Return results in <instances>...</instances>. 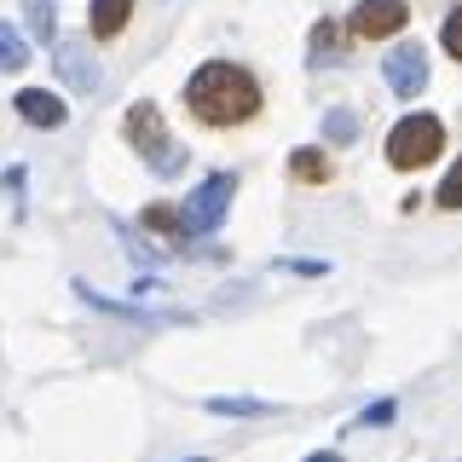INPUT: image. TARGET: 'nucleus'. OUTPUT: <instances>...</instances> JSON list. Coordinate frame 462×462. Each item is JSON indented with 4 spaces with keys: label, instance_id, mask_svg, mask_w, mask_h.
<instances>
[{
    "label": "nucleus",
    "instance_id": "39448f33",
    "mask_svg": "<svg viewBox=\"0 0 462 462\" xmlns=\"http://www.w3.org/2000/svg\"><path fill=\"white\" fill-rule=\"evenodd\" d=\"M404 23H411V6H404V0H358L353 6V35H365V41H387V35H399Z\"/></svg>",
    "mask_w": 462,
    "mask_h": 462
},
{
    "label": "nucleus",
    "instance_id": "4468645a",
    "mask_svg": "<svg viewBox=\"0 0 462 462\" xmlns=\"http://www.w3.org/2000/svg\"><path fill=\"white\" fill-rule=\"evenodd\" d=\"M214 416H272L266 399H208Z\"/></svg>",
    "mask_w": 462,
    "mask_h": 462
},
{
    "label": "nucleus",
    "instance_id": "aec40b11",
    "mask_svg": "<svg viewBox=\"0 0 462 462\" xmlns=\"http://www.w3.org/2000/svg\"><path fill=\"white\" fill-rule=\"evenodd\" d=\"M307 462H341V457H336V451H318V457H307Z\"/></svg>",
    "mask_w": 462,
    "mask_h": 462
},
{
    "label": "nucleus",
    "instance_id": "ddd939ff",
    "mask_svg": "<svg viewBox=\"0 0 462 462\" xmlns=\"http://www.w3.org/2000/svg\"><path fill=\"white\" fill-rule=\"evenodd\" d=\"M324 139H329V144H353V139H358V116H353V110H329V116H324Z\"/></svg>",
    "mask_w": 462,
    "mask_h": 462
},
{
    "label": "nucleus",
    "instance_id": "dca6fc26",
    "mask_svg": "<svg viewBox=\"0 0 462 462\" xmlns=\"http://www.w3.org/2000/svg\"><path fill=\"white\" fill-rule=\"evenodd\" d=\"M329 52H336V23L324 18V23L312 29V64H329Z\"/></svg>",
    "mask_w": 462,
    "mask_h": 462
},
{
    "label": "nucleus",
    "instance_id": "0eeeda50",
    "mask_svg": "<svg viewBox=\"0 0 462 462\" xmlns=\"http://www.w3.org/2000/svg\"><path fill=\"white\" fill-rule=\"evenodd\" d=\"M52 64L76 93H98V64H93V52H87L81 41H52Z\"/></svg>",
    "mask_w": 462,
    "mask_h": 462
},
{
    "label": "nucleus",
    "instance_id": "20e7f679",
    "mask_svg": "<svg viewBox=\"0 0 462 462\" xmlns=\"http://www.w3.org/2000/svg\"><path fill=\"white\" fill-rule=\"evenodd\" d=\"M231 191H237V180H231V173H208V180L185 197V208H180L185 237H208V231H220L226 208H231Z\"/></svg>",
    "mask_w": 462,
    "mask_h": 462
},
{
    "label": "nucleus",
    "instance_id": "2eb2a0df",
    "mask_svg": "<svg viewBox=\"0 0 462 462\" xmlns=\"http://www.w3.org/2000/svg\"><path fill=\"white\" fill-rule=\"evenodd\" d=\"M144 226H151V231H168V237H185V226H180V208H168V202L144 208Z\"/></svg>",
    "mask_w": 462,
    "mask_h": 462
},
{
    "label": "nucleus",
    "instance_id": "6ab92c4d",
    "mask_svg": "<svg viewBox=\"0 0 462 462\" xmlns=\"http://www.w3.org/2000/svg\"><path fill=\"white\" fill-rule=\"evenodd\" d=\"M439 41H445V52H451V58H462V6L451 12V18H445V29H439Z\"/></svg>",
    "mask_w": 462,
    "mask_h": 462
},
{
    "label": "nucleus",
    "instance_id": "7ed1b4c3",
    "mask_svg": "<svg viewBox=\"0 0 462 462\" xmlns=\"http://www.w3.org/2000/svg\"><path fill=\"white\" fill-rule=\"evenodd\" d=\"M445 151V127H439V116H428V110H416V116H404V122L387 134V162L393 168H428L433 156Z\"/></svg>",
    "mask_w": 462,
    "mask_h": 462
},
{
    "label": "nucleus",
    "instance_id": "9d476101",
    "mask_svg": "<svg viewBox=\"0 0 462 462\" xmlns=\"http://www.w3.org/2000/svg\"><path fill=\"white\" fill-rule=\"evenodd\" d=\"M289 173H295L300 185H324V180H329V156L307 144V151H295V156H289Z\"/></svg>",
    "mask_w": 462,
    "mask_h": 462
},
{
    "label": "nucleus",
    "instance_id": "f03ea898",
    "mask_svg": "<svg viewBox=\"0 0 462 462\" xmlns=\"http://www.w3.org/2000/svg\"><path fill=\"white\" fill-rule=\"evenodd\" d=\"M127 139H134V151L151 162V173H162V180L185 173V144L162 127V110H156L151 98H139V105L127 110Z\"/></svg>",
    "mask_w": 462,
    "mask_h": 462
},
{
    "label": "nucleus",
    "instance_id": "f3484780",
    "mask_svg": "<svg viewBox=\"0 0 462 462\" xmlns=\"http://www.w3.org/2000/svg\"><path fill=\"white\" fill-rule=\"evenodd\" d=\"M439 208H462V156H457V168L445 173V185H439Z\"/></svg>",
    "mask_w": 462,
    "mask_h": 462
},
{
    "label": "nucleus",
    "instance_id": "9b49d317",
    "mask_svg": "<svg viewBox=\"0 0 462 462\" xmlns=\"http://www.w3.org/2000/svg\"><path fill=\"white\" fill-rule=\"evenodd\" d=\"M23 18H29V35H35L41 47H52V41H58V18H52V0H23Z\"/></svg>",
    "mask_w": 462,
    "mask_h": 462
},
{
    "label": "nucleus",
    "instance_id": "a211bd4d",
    "mask_svg": "<svg viewBox=\"0 0 462 462\" xmlns=\"http://www.w3.org/2000/svg\"><path fill=\"white\" fill-rule=\"evenodd\" d=\"M393 416H399V404H393V399H375L370 411L358 416V422H365V428H387V422H393Z\"/></svg>",
    "mask_w": 462,
    "mask_h": 462
},
{
    "label": "nucleus",
    "instance_id": "f8f14e48",
    "mask_svg": "<svg viewBox=\"0 0 462 462\" xmlns=\"http://www.w3.org/2000/svg\"><path fill=\"white\" fill-rule=\"evenodd\" d=\"M29 64V47H23V35L12 23H0V69H23Z\"/></svg>",
    "mask_w": 462,
    "mask_h": 462
},
{
    "label": "nucleus",
    "instance_id": "6e6552de",
    "mask_svg": "<svg viewBox=\"0 0 462 462\" xmlns=\"http://www.w3.org/2000/svg\"><path fill=\"white\" fill-rule=\"evenodd\" d=\"M18 116H23L29 127H64L69 122L64 98L47 93V87H23V93H18Z\"/></svg>",
    "mask_w": 462,
    "mask_h": 462
},
{
    "label": "nucleus",
    "instance_id": "1a4fd4ad",
    "mask_svg": "<svg viewBox=\"0 0 462 462\" xmlns=\"http://www.w3.org/2000/svg\"><path fill=\"white\" fill-rule=\"evenodd\" d=\"M127 18H134V0H93V6H87V29H93L98 41L122 35Z\"/></svg>",
    "mask_w": 462,
    "mask_h": 462
},
{
    "label": "nucleus",
    "instance_id": "f257e3e1",
    "mask_svg": "<svg viewBox=\"0 0 462 462\" xmlns=\"http://www.w3.org/2000/svg\"><path fill=\"white\" fill-rule=\"evenodd\" d=\"M185 105H191V116L208 122V127H237V122H249L260 110V81L243 64L214 58V64H202L197 76L185 81Z\"/></svg>",
    "mask_w": 462,
    "mask_h": 462
},
{
    "label": "nucleus",
    "instance_id": "423d86ee",
    "mask_svg": "<svg viewBox=\"0 0 462 462\" xmlns=\"http://www.w3.org/2000/svg\"><path fill=\"white\" fill-rule=\"evenodd\" d=\"M382 76H387V87H393L399 98H416L428 87V52L422 47H393L382 58Z\"/></svg>",
    "mask_w": 462,
    "mask_h": 462
}]
</instances>
